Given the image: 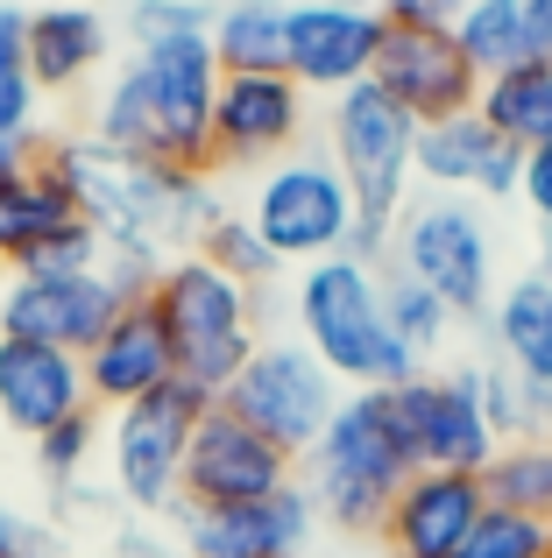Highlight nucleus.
<instances>
[{"label": "nucleus", "instance_id": "nucleus-4", "mask_svg": "<svg viewBox=\"0 0 552 558\" xmlns=\"http://www.w3.org/2000/svg\"><path fill=\"white\" fill-rule=\"evenodd\" d=\"M290 326L333 368L340 389H397V381L425 375L418 354L383 318V269L361 255H326L312 269H298V283H290Z\"/></svg>", "mask_w": 552, "mask_h": 558}, {"label": "nucleus", "instance_id": "nucleus-37", "mask_svg": "<svg viewBox=\"0 0 552 558\" xmlns=\"http://www.w3.org/2000/svg\"><path fill=\"white\" fill-rule=\"evenodd\" d=\"M383 28H454L460 0H375Z\"/></svg>", "mask_w": 552, "mask_h": 558}, {"label": "nucleus", "instance_id": "nucleus-39", "mask_svg": "<svg viewBox=\"0 0 552 558\" xmlns=\"http://www.w3.org/2000/svg\"><path fill=\"white\" fill-rule=\"evenodd\" d=\"M22 71H28V8L0 0V78H22Z\"/></svg>", "mask_w": 552, "mask_h": 558}, {"label": "nucleus", "instance_id": "nucleus-9", "mask_svg": "<svg viewBox=\"0 0 552 558\" xmlns=\"http://www.w3.org/2000/svg\"><path fill=\"white\" fill-rule=\"evenodd\" d=\"M199 417H206V396H199L192 381H170V389L113 410V424H107V488H113V502L135 509L142 523L170 517V509L184 502V452H192Z\"/></svg>", "mask_w": 552, "mask_h": 558}, {"label": "nucleus", "instance_id": "nucleus-17", "mask_svg": "<svg viewBox=\"0 0 552 558\" xmlns=\"http://www.w3.org/2000/svg\"><path fill=\"white\" fill-rule=\"evenodd\" d=\"M369 85H383L418 128L475 113V99H482V78H475V64L460 57L454 28H389Z\"/></svg>", "mask_w": 552, "mask_h": 558}, {"label": "nucleus", "instance_id": "nucleus-46", "mask_svg": "<svg viewBox=\"0 0 552 558\" xmlns=\"http://www.w3.org/2000/svg\"><path fill=\"white\" fill-rule=\"evenodd\" d=\"M206 8H235V0H206Z\"/></svg>", "mask_w": 552, "mask_h": 558}, {"label": "nucleus", "instance_id": "nucleus-21", "mask_svg": "<svg viewBox=\"0 0 552 558\" xmlns=\"http://www.w3.org/2000/svg\"><path fill=\"white\" fill-rule=\"evenodd\" d=\"M170 381H178V361H170V340H164L149 304H128L107 326V340L85 354V396H93V410H128L142 396L170 389Z\"/></svg>", "mask_w": 552, "mask_h": 558}, {"label": "nucleus", "instance_id": "nucleus-41", "mask_svg": "<svg viewBox=\"0 0 552 558\" xmlns=\"http://www.w3.org/2000/svg\"><path fill=\"white\" fill-rule=\"evenodd\" d=\"M22 545H28V523L0 502V558H22Z\"/></svg>", "mask_w": 552, "mask_h": 558}, {"label": "nucleus", "instance_id": "nucleus-10", "mask_svg": "<svg viewBox=\"0 0 552 558\" xmlns=\"http://www.w3.org/2000/svg\"><path fill=\"white\" fill-rule=\"evenodd\" d=\"M340 396L347 389L333 381V368L298 340V332H290V340L276 332V340H255V354L241 361V375L227 381L220 403L235 410L241 424H255L263 438H276L290 460H304V452L319 446V432L333 424Z\"/></svg>", "mask_w": 552, "mask_h": 558}, {"label": "nucleus", "instance_id": "nucleus-47", "mask_svg": "<svg viewBox=\"0 0 552 558\" xmlns=\"http://www.w3.org/2000/svg\"><path fill=\"white\" fill-rule=\"evenodd\" d=\"M36 8H43V0H36ZM79 8H99V0H79Z\"/></svg>", "mask_w": 552, "mask_h": 558}, {"label": "nucleus", "instance_id": "nucleus-25", "mask_svg": "<svg viewBox=\"0 0 552 558\" xmlns=\"http://www.w3.org/2000/svg\"><path fill=\"white\" fill-rule=\"evenodd\" d=\"M71 219H79V205H71L64 178L50 170V156H28L22 170L0 178V262L22 269V262L36 255L57 227H71Z\"/></svg>", "mask_w": 552, "mask_h": 558}, {"label": "nucleus", "instance_id": "nucleus-14", "mask_svg": "<svg viewBox=\"0 0 552 558\" xmlns=\"http://www.w3.org/2000/svg\"><path fill=\"white\" fill-rule=\"evenodd\" d=\"M383 14L375 0H290V43H284V71L304 93H347L369 85L375 57H383Z\"/></svg>", "mask_w": 552, "mask_h": 558}, {"label": "nucleus", "instance_id": "nucleus-2", "mask_svg": "<svg viewBox=\"0 0 552 558\" xmlns=\"http://www.w3.org/2000/svg\"><path fill=\"white\" fill-rule=\"evenodd\" d=\"M213 93H220V64L206 36L149 43L107 78L93 107V142L135 163L213 170Z\"/></svg>", "mask_w": 552, "mask_h": 558}, {"label": "nucleus", "instance_id": "nucleus-33", "mask_svg": "<svg viewBox=\"0 0 552 558\" xmlns=\"http://www.w3.org/2000/svg\"><path fill=\"white\" fill-rule=\"evenodd\" d=\"M552 551V531L531 517H517V509H482V523H475V537L460 545L454 558H545Z\"/></svg>", "mask_w": 552, "mask_h": 558}, {"label": "nucleus", "instance_id": "nucleus-40", "mask_svg": "<svg viewBox=\"0 0 552 558\" xmlns=\"http://www.w3.org/2000/svg\"><path fill=\"white\" fill-rule=\"evenodd\" d=\"M517 198H525V213L552 233V142L525 156V184H517Z\"/></svg>", "mask_w": 552, "mask_h": 558}, {"label": "nucleus", "instance_id": "nucleus-29", "mask_svg": "<svg viewBox=\"0 0 552 558\" xmlns=\"http://www.w3.org/2000/svg\"><path fill=\"white\" fill-rule=\"evenodd\" d=\"M383 318H389V332L418 354V368H425L432 354H446V340H454V326H460V318L446 312L418 276H404V269L383 276Z\"/></svg>", "mask_w": 552, "mask_h": 558}, {"label": "nucleus", "instance_id": "nucleus-18", "mask_svg": "<svg viewBox=\"0 0 552 558\" xmlns=\"http://www.w3.org/2000/svg\"><path fill=\"white\" fill-rule=\"evenodd\" d=\"M482 509H489L482 474L418 466V474L397 488V502H389V517H383V531H375V537H383L389 558H454L475 537Z\"/></svg>", "mask_w": 552, "mask_h": 558}, {"label": "nucleus", "instance_id": "nucleus-31", "mask_svg": "<svg viewBox=\"0 0 552 558\" xmlns=\"http://www.w3.org/2000/svg\"><path fill=\"white\" fill-rule=\"evenodd\" d=\"M93 452H99V410H79V417L50 424V432L36 438V474L50 481V495H57V488H71V481H85Z\"/></svg>", "mask_w": 552, "mask_h": 558}, {"label": "nucleus", "instance_id": "nucleus-44", "mask_svg": "<svg viewBox=\"0 0 552 558\" xmlns=\"http://www.w3.org/2000/svg\"><path fill=\"white\" fill-rule=\"evenodd\" d=\"M525 8H531V14H539V22L552 28V0H525Z\"/></svg>", "mask_w": 552, "mask_h": 558}, {"label": "nucleus", "instance_id": "nucleus-48", "mask_svg": "<svg viewBox=\"0 0 552 558\" xmlns=\"http://www.w3.org/2000/svg\"><path fill=\"white\" fill-rule=\"evenodd\" d=\"M545 558H552V551H545Z\"/></svg>", "mask_w": 552, "mask_h": 558}, {"label": "nucleus", "instance_id": "nucleus-19", "mask_svg": "<svg viewBox=\"0 0 552 558\" xmlns=\"http://www.w3.org/2000/svg\"><path fill=\"white\" fill-rule=\"evenodd\" d=\"M418 184L446 191V198H517L525 184V156L482 121V113H454V121L418 128Z\"/></svg>", "mask_w": 552, "mask_h": 558}, {"label": "nucleus", "instance_id": "nucleus-3", "mask_svg": "<svg viewBox=\"0 0 552 558\" xmlns=\"http://www.w3.org/2000/svg\"><path fill=\"white\" fill-rule=\"evenodd\" d=\"M298 466H304V495H312L319 523H333L340 537H375L397 488L418 474L389 389H347L333 424Z\"/></svg>", "mask_w": 552, "mask_h": 558}, {"label": "nucleus", "instance_id": "nucleus-7", "mask_svg": "<svg viewBox=\"0 0 552 558\" xmlns=\"http://www.w3.org/2000/svg\"><path fill=\"white\" fill-rule=\"evenodd\" d=\"M241 219H249V227L269 241L276 262L312 269V262L347 255V247H355L361 205H355V191H347V178L333 170V156L298 149V156H284V163L255 170Z\"/></svg>", "mask_w": 552, "mask_h": 558}, {"label": "nucleus", "instance_id": "nucleus-16", "mask_svg": "<svg viewBox=\"0 0 552 558\" xmlns=\"http://www.w3.org/2000/svg\"><path fill=\"white\" fill-rule=\"evenodd\" d=\"M128 312V298L107 283L99 269L79 276H14L0 298V332L8 340H36V347H64V354H93L107 340V326Z\"/></svg>", "mask_w": 552, "mask_h": 558}, {"label": "nucleus", "instance_id": "nucleus-32", "mask_svg": "<svg viewBox=\"0 0 552 558\" xmlns=\"http://www.w3.org/2000/svg\"><path fill=\"white\" fill-rule=\"evenodd\" d=\"M121 28H128L135 50H149V43H178V36H213V8H206V0H128Z\"/></svg>", "mask_w": 552, "mask_h": 558}, {"label": "nucleus", "instance_id": "nucleus-38", "mask_svg": "<svg viewBox=\"0 0 552 558\" xmlns=\"http://www.w3.org/2000/svg\"><path fill=\"white\" fill-rule=\"evenodd\" d=\"M107 558H184V545L164 537L156 523H121V531L107 537Z\"/></svg>", "mask_w": 552, "mask_h": 558}, {"label": "nucleus", "instance_id": "nucleus-43", "mask_svg": "<svg viewBox=\"0 0 552 558\" xmlns=\"http://www.w3.org/2000/svg\"><path fill=\"white\" fill-rule=\"evenodd\" d=\"M539 276L552 283V233H539Z\"/></svg>", "mask_w": 552, "mask_h": 558}, {"label": "nucleus", "instance_id": "nucleus-42", "mask_svg": "<svg viewBox=\"0 0 552 558\" xmlns=\"http://www.w3.org/2000/svg\"><path fill=\"white\" fill-rule=\"evenodd\" d=\"M28 163V142H8L0 135V178H8V170H22Z\"/></svg>", "mask_w": 552, "mask_h": 558}, {"label": "nucleus", "instance_id": "nucleus-34", "mask_svg": "<svg viewBox=\"0 0 552 558\" xmlns=\"http://www.w3.org/2000/svg\"><path fill=\"white\" fill-rule=\"evenodd\" d=\"M475 381H482V417H489V432H496V446L525 438L531 432V417H525V381L503 368V361H482Z\"/></svg>", "mask_w": 552, "mask_h": 558}, {"label": "nucleus", "instance_id": "nucleus-28", "mask_svg": "<svg viewBox=\"0 0 552 558\" xmlns=\"http://www.w3.org/2000/svg\"><path fill=\"white\" fill-rule=\"evenodd\" d=\"M482 488L496 509H517V517L545 523L552 531V438L545 432H525L511 446H496V460L482 466Z\"/></svg>", "mask_w": 552, "mask_h": 558}, {"label": "nucleus", "instance_id": "nucleus-8", "mask_svg": "<svg viewBox=\"0 0 552 558\" xmlns=\"http://www.w3.org/2000/svg\"><path fill=\"white\" fill-rule=\"evenodd\" d=\"M326 156L355 191L361 219L397 227V213L418 191V121L383 85H347L326 99Z\"/></svg>", "mask_w": 552, "mask_h": 558}, {"label": "nucleus", "instance_id": "nucleus-45", "mask_svg": "<svg viewBox=\"0 0 552 558\" xmlns=\"http://www.w3.org/2000/svg\"><path fill=\"white\" fill-rule=\"evenodd\" d=\"M8 283H14V269H8V262H0V298H8Z\"/></svg>", "mask_w": 552, "mask_h": 558}, {"label": "nucleus", "instance_id": "nucleus-35", "mask_svg": "<svg viewBox=\"0 0 552 558\" xmlns=\"http://www.w3.org/2000/svg\"><path fill=\"white\" fill-rule=\"evenodd\" d=\"M79 269H99V233L85 227V219H71V227H57L14 276H79Z\"/></svg>", "mask_w": 552, "mask_h": 558}, {"label": "nucleus", "instance_id": "nucleus-20", "mask_svg": "<svg viewBox=\"0 0 552 558\" xmlns=\"http://www.w3.org/2000/svg\"><path fill=\"white\" fill-rule=\"evenodd\" d=\"M93 410L85 396V361L64 347H36V340H8L0 332V424L22 438H43L50 424Z\"/></svg>", "mask_w": 552, "mask_h": 558}, {"label": "nucleus", "instance_id": "nucleus-24", "mask_svg": "<svg viewBox=\"0 0 552 558\" xmlns=\"http://www.w3.org/2000/svg\"><path fill=\"white\" fill-rule=\"evenodd\" d=\"M482 332H489V361H503L517 381H552V283L539 269L511 276L496 290Z\"/></svg>", "mask_w": 552, "mask_h": 558}, {"label": "nucleus", "instance_id": "nucleus-27", "mask_svg": "<svg viewBox=\"0 0 552 558\" xmlns=\"http://www.w3.org/2000/svg\"><path fill=\"white\" fill-rule=\"evenodd\" d=\"M475 113H482L517 156L545 149L552 142V57L545 64H517V71H503V78H482Z\"/></svg>", "mask_w": 552, "mask_h": 558}, {"label": "nucleus", "instance_id": "nucleus-26", "mask_svg": "<svg viewBox=\"0 0 552 558\" xmlns=\"http://www.w3.org/2000/svg\"><path fill=\"white\" fill-rule=\"evenodd\" d=\"M213 64L220 78L241 71H284V43H290V0H235L213 8Z\"/></svg>", "mask_w": 552, "mask_h": 558}, {"label": "nucleus", "instance_id": "nucleus-36", "mask_svg": "<svg viewBox=\"0 0 552 558\" xmlns=\"http://www.w3.org/2000/svg\"><path fill=\"white\" fill-rule=\"evenodd\" d=\"M36 113H43V93L36 78H0V135L8 142H36Z\"/></svg>", "mask_w": 552, "mask_h": 558}, {"label": "nucleus", "instance_id": "nucleus-11", "mask_svg": "<svg viewBox=\"0 0 552 558\" xmlns=\"http://www.w3.org/2000/svg\"><path fill=\"white\" fill-rule=\"evenodd\" d=\"M312 93L290 71H241L213 93V170H269L304 149Z\"/></svg>", "mask_w": 552, "mask_h": 558}, {"label": "nucleus", "instance_id": "nucleus-6", "mask_svg": "<svg viewBox=\"0 0 552 558\" xmlns=\"http://www.w3.org/2000/svg\"><path fill=\"white\" fill-rule=\"evenodd\" d=\"M389 269L418 276L454 318H489V304L503 290L489 213L475 198H446V191H425V198H411L397 213V227H389Z\"/></svg>", "mask_w": 552, "mask_h": 558}, {"label": "nucleus", "instance_id": "nucleus-5", "mask_svg": "<svg viewBox=\"0 0 552 558\" xmlns=\"http://www.w3.org/2000/svg\"><path fill=\"white\" fill-rule=\"evenodd\" d=\"M156 312L170 340V361H178V381H192L206 403H220L227 381L241 375V361L255 354V318H263V290L235 283L227 269H213L206 255H170L164 276L142 298Z\"/></svg>", "mask_w": 552, "mask_h": 558}, {"label": "nucleus", "instance_id": "nucleus-1", "mask_svg": "<svg viewBox=\"0 0 552 558\" xmlns=\"http://www.w3.org/2000/svg\"><path fill=\"white\" fill-rule=\"evenodd\" d=\"M43 156H50V170L64 178L79 219L99 233V247H142V255H156V262L199 255L206 227L227 213L213 170L135 163V156H113L107 142H93V135H71Z\"/></svg>", "mask_w": 552, "mask_h": 558}, {"label": "nucleus", "instance_id": "nucleus-13", "mask_svg": "<svg viewBox=\"0 0 552 558\" xmlns=\"http://www.w3.org/2000/svg\"><path fill=\"white\" fill-rule=\"evenodd\" d=\"M298 481V460H290L276 438H263L255 424H241L227 403H206L192 432V452H184V502L199 509H227V502H269Z\"/></svg>", "mask_w": 552, "mask_h": 558}, {"label": "nucleus", "instance_id": "nucleus-12", "mask_svg": "<svg viewBox=\"0 0 552 558\" xmlns=\"http://www.w3.org/2000/svg\"><path fill=\"white\" fill-rule=\"evenodd\" d=\"M397 403V424L411 438L418 466H446V474H482L496 460V432L482 417V381L475 368H446V375H411L389 389Z\"/></svg>", "mask_w": 552, "mask_h": 558}, {"label": "nucleus", "instance_id": "nucleus-22", "mask_svg": "<svg viewBox=\"0 0 552 558\" xmlns=\"http://www.w3.org/2000/svg\"><path fill=\"white\" fill-rule=\"evenodd\" d=\"M113 22L107 8H79V0H43L28 8V78L36 93H79L93 71H107Z\"/></svg>", "mask_w": 552, "mask_h": 558}, {"label": "nucleus", "instance_id": "nucleus-15", "mask_svg": "<svg viewBox=\"0 0 552 558\" xmlns=\"http://www.w3.org/2000/svg\"><path fill=\"white\" fill-rule=\"evenodd\" d=\"M170 523H178L184 558H304L319 537V509L304 481H290L269 502H227V509L178 502Z\"/></svg>", "mask_w": 552, "mask_h": 558}, {"label": "nucleus", "instance_id": "nucleus-30", "mask_svg": "<svg viewBox=\"0 0 552 558\" xmlns=\"http://www.w3.org/2000/svg\"><path fill=\"white\" fill-rule=\"evenodd\" d=\"M199 255H206L213 269H227L235 283H249V290H263L269 276L284 269V262L269 255V241H263V233H255L241 213H220V219H213V227H206V241H199Z\"/></svg>", "mask_w": 552, "mask_h": 558}, {"label": "nucleus", "instance_id": "nucleus-23", "mask_svg": "<svg viewBox=\"0 0 552 558\" xmlns=\"http://www.w3.org/2000/svg\"><path fill=\"white\" fill-rule=\"evenodd\" d=\"M454 43L475 64V78H503V71H517V64H545L552 57V28L525 0H460Z\"/></svg>", "mask_w": 552, "mask_h": 558}]
</instances>
